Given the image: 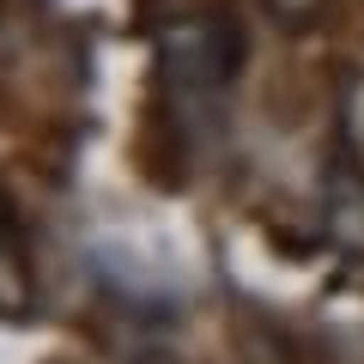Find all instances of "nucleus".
<instances>
[{
    "label": "nucleus",
    "instance_id": "3",
    "mask_svg": "<svg viewBox=\"0 0 364 364\" xmlns=\"http://www.w3.org/2000/svg\"><path fill=\"white\" fill-rule=\"evenodd\" d=\"M328 231H334L352 255H364V176L334 182V195H328Z\"/></svg>",
    "mask_w": 364,
    "mask_h": 364
},
{
    "label": "nucleus",
    "instance_id": "1",
    "mask_svg": "<svg viewBox=\"0 0 364 364\" xmlns=\"http://www.w3.org/2000/svg\"><path fill=\"white\" fill-rule=\"evenodd\" d=\"M243 25L219 6L207 13H182L158 31V97H164V116L182 134L207 140V128H219L225 104L237 91L243 73Z\"/></svg>",
    "mask_w": 364,
    "mask_h": 364
},
{
    "label": "nucleus",
    "instance_id": "2",
    "mask_svg": "<svg viewBox=\"0 0 364 364\" xmlns=\"http://www.w3.org/2000/svg\"><path fill=\"white\" fill-rule=\"evenodd\" d=\"M31 310V261H25V237H18V213L0 195V316Z\"/></svg>",
    "mask_w": 364,
    "mask_h": 364
},
{
    "label": "nucleus",
    "instance_id": "4",
    "mask_svg": "<svg viewBox=\"0 0 364 364\" xmlns=\"http://www.w3.org/2000/svg\"><path fill=\"white\" fill-rule=\"evenodd\" d=\"M261 6H267L286 31H304V25H316V18L328 13V0H261Z\"/></svg>",
    "mask_w": 364,
    "mask_h": 364
}]
</instances>
